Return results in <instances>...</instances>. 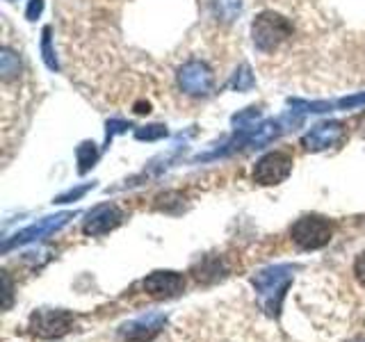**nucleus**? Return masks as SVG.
<instances>
[{
  "mask_svg": "<svg viewBox=\"0 0 365 342\" xmlns=\"http://www.w3.org/2000/svg\"><path fill=\"white\" fill-rule=\"evenodd\" d=\"M292 171V157L283 151L267 153L265 157H260V162L254 169V180L260 185H277V182L288 178Z\"/></svg>",
  "mask_w": 365,
  "mask_h": 342,
  "instance_id": "20e7f679",
  "label": "nucleus"
},
{
  "mask_svg": "<svg viewBox=\"0 0 365 342\" xmlns=\"http://www.w3.org/2000/svg\"><path fill=\"white\" fill-rule=\"evenodd\" d=\"M285 37H290V26L277 14H260L254 23V39L260 48H274Z\"/></svg>",
  "mask_w": 365,
  "mask_h": 342,
  "instance_id": "423d86ee",
  "label": "nucleus"
},
{
  "mask_svg": "<svg viewBox=\"0 0 365 342\" xmlns=\"http://www.w3.org/2000/svg\"><path fill=\"white\" fill-rule=\"evenodd\" d=\"M290 235L294 239V244L299 249H322L324 244L331 242V235H334V224L324 217L317 214H308L297 219L290 228Z\"/></svg>",
  "mask_w": 365,
  "mask_h": 342,
  "instance_id": "7ed1b4c3",
  "label": "nucleus"
},
{
  "mask_svg": "<svg viewBox=\"0 0 365 342\" xmlns=\"http://www.w3.org/2000/svg\"><path fill=\"white\" fill-rule=\"evenodd\" d=\"M121 224V212L114 205H101L94 212L89 214V219L85 224L87 235H106L112 228H117Z\"/></svg>",
  "mask_w": 365,
  "mask_h": 342,
  "instance_id": "6e6552de",
  "label": "nucleus"
},
{
  "mask_svg": "<svg viewBox=\"0 0 365 342\" xmlns=\"http://www.w3.org/2000/svg\"><path fill=\"white\" fill-rule=\"evenodd\" d=\"M251 283H254V290H256L258 304L262 311H265L269 317H279L283 296L292 285V267L290 265L265 267L251 279Z\"/></svg>",
  "mask_w": 365,
  "mask_h": 342,
  "instance_id": "f257e3e1",
  "label": "nucleus"
},
{
  "mask_svg": "<svg viewBox=\"0 0 365 342\" xmlns=\"http://www.w3.org/2000/svg\"><path fill=\"white\" fill-rule=\"evenodd\" d=\"M142 288L153 299H169L185 288V276L178 271H153L142 281Z\"/></svg>",
  "mask_w": 365,
  "mask_h": 342,
  "instance_id": "0eeeda50",
  "label": "nucleus"
},
{
  "mask_svg": "<svg viewBox=\"0 0 365 342\" xmlns=\"http://www.w3.org/2000/svg\"><path fill=\"white\" fill-rule=\"evenodd\" d=\"M66 217L68 214H60V217H51V219H46V222H41L39 226H32V228H26L21 235H16V239H14V244H23V242H30V239H37V237H41V235H46V233H51V231H57L64 222H66Z\"/></svg>",
  "mask_w": 365,
  "mask_h": 342,
  "instance_id": "1a4fd4ad",
  "label": "nucleus"
},
{
  "mask_svg": "<svg viewBox=\"0 0 365 342\" xmlns=\"http://www.w3.org/2000/svg\"><path fill=\"white\" fill-rule=\"evenodd\" d=\"M354 274H356L359 283L365 288V249L356 256V262H354Z\"/></svg>",
  "mask_w": 365,
  "mask_h": 342,
  "instance_id": "9d476101",
  "label": "nucleus"
},
{
  "mask_svg": "<svg viewBox=\"0 0 365 342\" xmlns=\"http://www.w3.org/2000/svg\"><path fill=\"white\" fill-rule=\"evenodd\" d=\"M167 324V315L163 313H148L137 319H130L121 326V338L123 342H151L160 331Z\"/></svg>",
  "mask_w": 365,
  "mask_h": 342,
  "instance_id": "39448f33",
  "label": "nucleus"
},
{
  "mask_svg": "<svg viewBox=\"0 0 365 342\" xmlns=\"http://www.w3.org/2000/svg\"><path fill=\"white\" fill-rule=\"evenodd\" d=\"M76 326V315L68 311H55V308H39L30 315L28 328L32 336L41 340H55L71 333Z\"/></svg>",
  "mask_w": 365,
  "mask_h": 342,
  "instance_id": "f03ea898",
  "label": "nucleus"
}]
</instances>
